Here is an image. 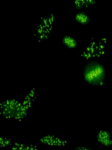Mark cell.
<instances>
[{"label":"cell","instance_id":"1","mask_svg":"<svg viewBox=\"0 0 112 150\" xmlns=\"http://www.w3.org/2000/svg\"><path fill=\"white\" fill-rule=\"evenodd\" d=\"M82 75L85 82L91 86H102L106 84L105 67L98 60H89L83 68Z\"/></svg>","mask_w":112,"mask_h":150},{"label":"cell","instance_id":"2","mask_svg":"<svg viewBox=\"0 0 112 150\" xmlns=\"http://www.w3.org/2000/svg\"><path fill=\"white\" fill-rule=\"evenodd\" d=\"M28 112L22 103L13 99L6 100L0 106V114L5 119L22 121L26 117Z\"/></svg>","mask_w":112,"mask_h":150},{"label":"cell","instance_id":"3","mask_svg":"<svg viewBox=\"0 0 112 150\" xmlns=\"http://www.w3.org/2000/svg\"><path fill=\"white\" fill-rule=\"evenodd\" d=\"M107 41L105 38L92 40L84 49L80 57L87 60L104 57L107 52Z\"/></svg>","mask_w":112,"mask_h":150},{"label":"cell","instance_id":"4","mask_svg":"<svg viewBox=\"0 0 112 150\" xmlns=\"http://www.w3.org/2000/svg\"><path fill=\"white\" fill-rule=\"evenodd\" d=\"M96 139L101 145L106 148H111L112 147V134L108 131H99L96 135Z\"/></svg>","mask_w":112,"mask_h":150},{"label":"cell","instance_id":"5","mask_svg":"<svg viewBox=\"0 0 112 150\" xmlns=\"http://www.w3.org/2000/svg\"><path fill=\"white\" fill-rule=\"evenodd\" d=\"M39 141L42 144L50 146H64L67 144L66 140L58 138L54 135H47L42 137Z\"/></svg>","mask_w":112,"mask_h":150},{"label":"cell","instance_id":"6","mask_svg":"<svg viewBox=\"0 0 112 150\" xmlns=\"http://www.w3.org/2000/svg\"><path fill=\"white\" fill-rule=\"evenodd\" d=\"M10 150H39L37 146L29 143L15 142L10 146Z\"/></svg>","mask_w":112,"mask_h":150},{"label":"cell","instance_id":"7","mask_svg":"<svg viewBox=\"0 0 112 150\" xmlns=\"http://www.w3.org/2000/svg\"><path fill=\"white\" fill-rule=\"evenodd\" d=\"M62 43L64 46L70 49L76 48L78 44L76 39L69 35H66L63 37Z\"/></svg>","mask_w":112,"mask_h":150},{"label":"cell","instance_id":"8","mask_svg":"<svg viewBox=\"0 0 112 150\" xmlns=\"http://www.w3.org/2000/svg\"><path fill=\"white\" fill-rule=\"evenodd\" d=\"M74 19L77 22L81 25H86L90 22V21L89 16L84 11H81L77 13Z\"/></svg>","mask_w":112,"mask_h":150},{"label":"cell","instance_id":"9","mask_svg":"<svg viewBox=\"0 0 112 150\" xmlns=\"http://www.w3.org/2000/svg\"><path fill=\"white\" fill-rule=\"evenodd\" d=\"M95 4L96 1L93 0H77L75 2V7L76 9L79 10L83 8L92 6Z\"/></svg>","mask_w":112,"mask_h":150},{"label":"cell","instance_id":"10","mask_svg":"<svg viewBox=\"0 0 112 150\" xmlns=\"http://www.w3.org/2000/svg\"><path fill=\"white\" fill-rule=\"evenodd\" d=\"M11 139L10 138L0 137V147L5 148L8 146H10L12 144Z\"/></svg>","mask_w":112,"mask_h":150},{"label":"cell","instance_id":"11","mask_svg":"<svg viewBox=\"0 0 112 150\" xmlns=\"http://www.w3.org/2000/svg\"><path fill=\"white\" fill-rule=\"evenodd\" d=\"M73 150H95L85 146H76Z\"/></svg>","mask_w":112,"mask_h":150}]
</instances>
